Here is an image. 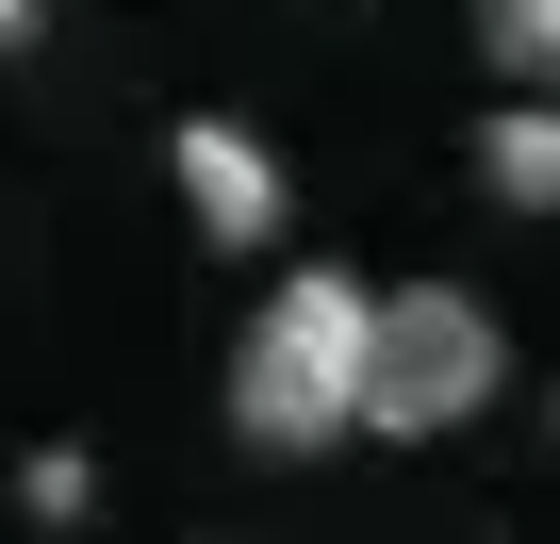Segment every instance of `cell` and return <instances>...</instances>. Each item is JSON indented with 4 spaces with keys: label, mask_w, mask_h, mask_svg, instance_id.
<instances>
[{
    "label": "cell",
    "mask_w": 560,
    "mask_h": 544,
    "mask_svg": "<svg viewBox=\"0 0 560 544\" xmlns=\"http://www.w3.org/2000/svg\"><path fill=\"white\" fill-rule=\"evenodd\" d=\"M363 363H380V298L347 264H298V281L231 331V429L264 462H330L363 429Z\"/></svg>",
    "instance_id": "1"
},
{
    "label": "cell",
    "mask_w": 560,
    "mask_h": 544,
    "mask_svg": "<svg viewBox=\"0 0 560 544\" xmlns=\"http://www.w3.org/2000/svg\"><path fill=\"white\" fill-rule=\"evenodd\" d=\"M494 314L462 298V281H412V298H380V363H363V429L380 445H445L478 396H494Z\"/></svg>",
    "instance_id": "2"
},
{
    "label": "cell",
    "mask_w": 560,
    "mask_h": 544,
    "mask_svg": "<svg viewBox=\"0 0 560 544\" xmlns=\"http://www.w3.org/2000/svg\"><path fill=\"white\" fill-rule=\"evenodd\" d=\"M182 215H198L214 247H264V231H280V149L231 132V116H182Z\"/></svg>",
    "instance_id": "3"
},
{
    "label": "cell",
    "mask_w": 560,
    "mask_h": 544,
    "mask_svg": "<svg viewBox=\"0 0 560 544\" xmlns=\"http://www.w3.org/2000/svg\"><path fill=\"white\" fill-rule=\"evenodd\" d=\"M478 182H494L511 215H560V100H511V116L478 132Z\"/></svg>",
    "instance_id": "4"
},
{
    "label": "cell",
    "mask_w": 560,
    "mask_h": 544,
    "mask_svg": "<svg viewBox=\"0 0 560 544\" xmlns=\"http://www.w3.org/2000/svg\"><path fill=\"white\" fill-rule=\"evenodd\" d=\"M478 50H494L527 100H560V0H478Z\"/></svg>",
    "instance_id": "5"
},
{
    "label": "cell",
    "mask_w": 560,
    "mask_h": 544,
    "mask_svg": "<svg viewBox=\"0 0 560 544\" xmlns=\"http://www.w3.org/2000/svg\"><path fill=\"white\" fill-rule=\"evenodd\" d=\"M18 34H34V0H0V50H18Z\"/></svg>",
    "instance_id": "6"
}]
</instances>
